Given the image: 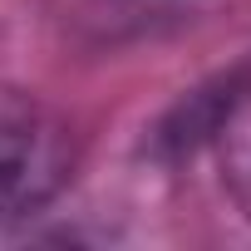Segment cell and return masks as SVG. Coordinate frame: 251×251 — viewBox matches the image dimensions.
Returning <instances> with one entry per match:
<instances>
[{"instance_id":"obj_1","label":"cell","mask_w":251,"mask_h":251,"mask_svg":"<svg viewBox=\"0 0 251 251\" xmlns=\"http://www.w3.org/2000/svg\"><path fill=\"white\" fill-rule=\"evenodd\" d=\"M59 168V133L45 108L15 89H0V212L35 202Z\"/></svg>"},{"instance_id":"obj_2","label":"cell","mask_w":251,"mask_h":251,"mask_svg":"<svg viewBox=\"0 0 251 251\" xmlns=\"http://www.w3.org/2000/svg\"><path fill=\"white\" fill-rule=\"evenodd\" d=\"M212 138L222 153V177H226L236 207L251 217V74H236Z\"/></svg>"}]
</instances>
